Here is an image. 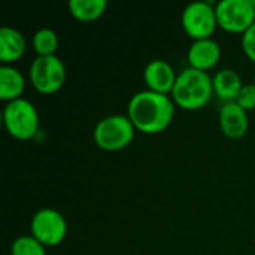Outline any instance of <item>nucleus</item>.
I'll use <instances>...</instances> for the list:
<instances>
[{
  "label": "nucleus",
  "instance_id": "f257e3e1",
  "mask_svg": "<svg viewBox=\"0 0 255 255\" xmlns=\"http://www.w3.org/2000/svg\"><path fill=\"white\" fill-rule=\"evenodd\" d=\"M173 115L175 102L169 96L151 90L136 93L127 108V117L134 128L146 134L164 131L170 126Z\"/></svg>",
  "mask_w": 255,
  "mask_h": 255
},
{
  "label": "nucleus",
  "instance_id": "f03ea898",
  "mask_svg": "<svg viewBox=\"0 0 255 255\" xmlns=\"http://www.w3.org/2000/svg\"><path fill=\"white\" fill-rule=\"evenodd\" d=\"M212 94L214 84L209 73L188 67L178 75L172 90V100L185 111H197L208 105Z\"/></svg>",
  "mask_w": 255,
  "mask_h": 255
},
{
  "label": "nucleus",
  "instance_id": "7ed1b4c3",
  "mask_svg": "<svg viewBox=\"0 0 255 255\" xmlns=\"http://www.w3.org/2000/svg\"><path fill=\"white\" fill-rule=\"evenodd\" d=\"M3 124L10 136L18 140H28L39 130V114L27 99L9 102L3 109Z\"/></svg>",
  "mask_w": 255,
  "mask_h": 255
},
{
  "label": "nucleus",
  "instance_id": "20e7f679",
  "mask_svg": "<svg viewBox=\"0 0 255 255\" xmlns=\"http://www.w3.org/2000/svg\"><path fill=\"white\" fill-rule=\"evenodd\" d=\"M134 126L127 115H111L100 120L94 128V142L105 151H120L134 137Z\"/></svg>",
  "mask_w": 255,
  "mask_h": 255
},
{
  "label": "nucleus",
  "instance_id": "39448f33",
  "mask_svg": "<svg viewBox=\"0 0 255 255\" xmlns=\"http://www.w3.org/2000/svg\"><path fill=\"white\" fill-rule=\"evenodd\" d=\"M28 76L34 90L42 94H52L63 87L66 67L57 55L36 57L30 64Z\"/></svg>",
  "mask_w": 255,
  "mask_h": 255
},
{
  "label": "nucleus",
  "instance_id": "423d86ee",
  "mask_svg": "<svg viewBox=\"0 0 255 255\" xmlns=\"http://www.w3.org/2000/svg\"><path fill=\"white\" fill-rule=\"evenodd\" d=\"M218 27L229 33H245L255 22L254 0H221L215 6Z\"/></svg>",
  "mask_w": 255,
  "mask_h": 255
},
{
  "label": "nucleus",
  "instance_id": "0eeeda50",
  "mask_svg": "<svg viewBox=\"0 0 255 255\" xmlns=\"http://www.w3.org/2000/svg\"><path fill=\"white\" fill-rule=\"evenodd\" d=\"M182 27L185 33L194 39H209L218 27L215 7L208 1H193L182 12Z\"/></svg>",
  "mask_w": 255,
  "mask_h": 255
},
{
  "label": "nucleus",
  "instance_id": "6e6552de",
  "mask_svg": "<svg viewBox=\"0 0 255 255\" xmlns=\"http://www.w3.org/2000/svg\"><path fill=\"white\" fill-rule=\"evenodd\" d=\"M30 230L31 236H34L43 247H57L66 238L67 224L58 211L45 208L33 215Z\"/></svg>",
  "mask_w": 255,
  "mask_h": 255
},
{
  "label": "nucleus",
  "instance_id": "1a4fd4ad",
  "mask_svg": "<svg viewBox=\"0 0 255 255\" xmlns=\"http://www.w3.org/2000/svg\"><path fill=\"white\" fill-rule=\"evenodd\" d=\"M176 73L173 67L164 60H152L145 66L143 79L148 90L160 94H172L176 82Z\"/></svg>",
  "mask_w": 255,
  "mask_h": 255
},
{
  "label": "nucleus",
  "instance_id": "9d476101",
  "mask_svg": "<svg viewBox=\"0 0 255 255\" xmlns=\"http://www.w3.org/2000/svg\"><path fill=\"white\" fill-rule=\"evenodd\" d=\"M220 127L221 131L230 139L244 137L250 128L248 112L239 106L238 102L224 103L220 111Z\"/></svg>",
  "mask_w": 255,
  "mask_h": 255
},
{
  "label": "nucleus",
  "instance_id": "9b49d317",
  "mask_svg": "<svg viewBox=\"0 0 255 255\" xmlns=\"http://www.w3.org/2000/svg\"><path fill=\"white\" fill-rule=\"evenodd\" d=\"M221 58V48L217 40L212 37L194 40L188 49V63L190 67L206 72L218 64Z\"/></svg>",
  "mask_w": 255,
  "mask_h": 255
},
{
  "label": "nucleus",
  "instance_id": "f8f14e48",
  "mask_svg": "<svg viewBox=\"0 0 255 255\" xmlns=\"http://www.w3.org/2000/svg\"><path fill=\"white\" fill-rule=\"evenodd\" d=\"M25 37L22 33L12 27L0 28V61L1 64H10L25 54Z\"/></svg>",
  "mask_w": 255,
  "mask_h": 255
},
{
  "label": "nucleus",
  "instance_id": "ddd939ff",
  "mask_svg": "<svg viewBox=\"0 0 255 255\" xmlns=\"http://www.w3.org/2000/svg\"><path fill=\"white\" fill-rule=\"evenodd\" d=\"M212 84H214V93L226 103L236 102L244 87L239 73L235 72L233 69H223L217 72L215 76L212 78Z\"/></svg>",
  "mask_w": 255,
  "mask_h": 255
},
{
  "label": "nucleus",
  "instance_id": "4468645a",
  "mask_svg": "<svg viewBox=\"0 0 255 255\" xmlns=\"http://www.w3.org/2000/svg\"><path fill=\"white\" fill-rule=\"evenodd\" d=\"M25 88V79L19 70L12 66H0V99L4 102H13L21 99Z\"/></svg>",
  "mask_w": 255,
  "mask_h": 255
},
{
  "label": "nucleus",
  "instance_id": "2eb2a0df",
  "mask_svg": "<svg viewBox=\"0 0 255 255\" xmlns=\"http://www.w3.org/2000/svg\"><path fill=\"white\" fill-rule=\"evenodd\" d=\"M67 6L72 16H75L78 21L91 22L99 19L105 13L108 7V1L106 0H70Z\"/></svg>",
  "mask_w": 255,
  "mask_h": 255
},
{
  "label": "nucleus",
  "instance_id": "dca6fc26",
  "mask_svg": "<svg viewBox=\"0 0 255 255\" xmlns=\"http://www.w3.org/2000/svg\"><path fill=\"white\" fill-rule=\"evenodd\" d=\"M33 49L37 52V57L55 55L58 48V36L51 28H40L33 34Z\"/></svg>",
  "mask_w": 255,
  "mask_h": 255
},
{
  "label": "nucleus",
  "instance_id": "f3484780",
  "mask_svg": "<svg viewBox=\"0 0 255 255\" xmlns=\"http://www.w3.org/2000/svg\"><path fill=\"white\" fill-rule=\"evenodd\" d=\"M12 255H46L45 247L34 236H19L12 242Z\"/></svg>",
  "mask_w": 255,
  "mask_h": 255
},
{
  "label": "nucleus",
  "instance_id": "a211bd4d",
  "mask_svg": "<svg viewBox=\"0 0 255 255\" xmlns=\"http://www.w3.org/2000/svg\"><path fill=\"white\" fill-rule=\"evenodd\" d=\"M239 106H242L247 112L255 109V85L254 84H247L242 87L241 94L236 100Z\"/></svg>",
  "mask_w": 255,
  "mask_h": 255
},
{
  "label": "nucleus",
  "instance_id": "6ab92c4d",
  "mask_svg": "<svg viewBox=\"0 0 255 255\" xmlns=\"http://www.w3.org/2000/svg\"><path fill=\"white\" fill-rule=\"evenodd\" d=\"M242 48L247 57L255 63V22L242 34Z\"/></svg>",
  "mask_w": 255,
  "mask_h": 255
},
{
  "label": "nucleus",
  "instance_id": "aec40b11",
  "mask_svg": "<svg viewBox=\"0 0 255 255\" xmlns=\"http://www.w3.org/2000/svg\"><path fill=\"white\" fill-rule=\"evenodd\" d=\"M254 85H255V81H254Z\"/></svg>",
  "mask_w": 255,
  "mask_h": 255
}]
</instances>
